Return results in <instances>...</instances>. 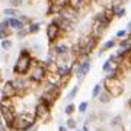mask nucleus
<instances>
[{
    "instance_id": "nucleus-17",
    "label": "nucleus",
    "mask_w": 131,
    "mask_h": 131,
    "mask_svg": "<svg viewBox=\"0 0 131 131\" xmlns=\"http://www.w3.org/2000/svg\"><path fill=\"white\" fill-rule=\"evenodd\" d=\"M74 111H76V105H74V103H69V105L64 108V114H66V115H69V117H71Z\"/></svg>"
},
{
    "instance_id": "nucleus-27",
    "label": "nucleus",
    "mask_w": 131,
    "mask_h": 131,
    "mask_svg": "<svg viewBox=\"0 0 131 131\" xmlns=\"http://www.w3.org/2000/svg\"><path fill=\"white\" fill-rule=\"evenodd\" d=\"M127 32L131 34V20L128 22V24H127Z\"/></svg>"
},
{
    "instance_id": "nucleus-33",
    "label": "nucleus",
    "mask_w": 131,
    "mask_h": 131,
    "mask_svg": "<svg viewBox=\"0 0 131 131\" xmlns=\"http://www.w3.org/2000/svg\"><path fill=\"white\" fill-rule=\"evenodd\" d=\"M76 131H83V130H79V128H77V130H76Z\"/></svg>"
},
{
    "instance_id": "nucleus-30",
    "label": "nucleus",
    "mask_w": 131,
    "mask_h": 131,
    "mask_svg": "<svg viewBox=\"0 0 131 131\" xmlns=\"http://www.w3.org/2000/svg\"><path fill=\"white\" fill-rule=\"evenodd\" d=\"M82 130H83V131H90L89 128H88V125H86V124H83V128H82Z\"/></svg>"
},
{
    "instance_id": "nucleus-5",
    "label": "nucleus",
    "mask_w": 131,
    "mask_h": 131,
    "mask_svg": "<svg viewBox=\"0 0 131 131\" xmlns=\"http://www.w3.org/2000/svg\"><path fill=\"white\" fill-rule=\"evenodd\" d=\"M45 31H47V38H48V42H50V44H54V42L64 34V31H63L60 26H57V25L52 24V22H50V24L47 25Z\"/></svg>"
},
{
    "instance_id": "nucleus-21",
    "label": "nucleus",
    "mask_w": 131,
    "mask_h": 131,
    "mask_svg": "<svg viewBox=\"0 0 131 131\" xmlns=\"http://www.w3.org/2000/svg\"><path fill=\"white\" fill-rule=\"evenodd\" d=\"M88 106H89V102L83 101V102H80V103H79V106H77V111H79L80 114H84L86 111H88Z\"/></svg>"
},
{
    "instance_id": "nucleus-10",
    "label": "nucleus",
    "mask_w": 131,
    "mask_h": 131,
    "mask_svg": "<svg viewBox=\"0 0 131 131\" xmlns=\"http://www.w3.org/2000/svg\"><path fill=\"white\" fill-rule=\"evenodd\" d=\"M3 15H5L6 18H19L22 13L19 12V9H15V7H6V9H3Z\"/></svg>"
},
{
    "instance_id": "nucleus-20",
    "label": "nucleus",
    "mask_w": 131,
    "mask_h": 131,
    "mask_svg": "<svg viewBox=\"0 0 131 131\" xmlns=\"http://www.w3.org/2000/svg\"><path fill=\"white\" fill-rule=\"evenodd\" d=\"M77 92H79V86L76 84V86H73V89L69 92V96H67V101H71V99L76 98V95H77Z\"/></svg>"
},
{
    "instance_id": "nucleus-29",
    "label": "nucleus",
    "mask_w": 131,
    "mask_h": 131,
    "mask_svg": "<svg viewBox=\"0 0 131 131\" xmlns=\"http://www.w3.org/2000/svg\"><path fill=\"white\" fill-rule=\"evenodd\" d=\"M95 131H106V128H105V127H98Z\"/></svg>"
},
{
    "instance_id": "nucleus-24",
    "label": "nucleus",
    "mask_w": 131,
    "mask_h": 131,
    "mask_svg": "<svg viewBox=\"0 0 131 131\" xmlns=\"http://www.w3.org/2000/svg\"><path fill=\"white\" fill-rule=\"evenodd\" d=\"M12 31H13V29H9V31H0V38H2V39H9Z\"/></svg>"
},
{
    "instance_id": "nucleus-18",
    "label": "nucleus",
    "mask_w": 131,
    "mask_h": 131,
    "mask_svg": "<svg viewBox=\"0 0 131 131\" xmlns=\"http://www.w3.org/2000/svg\"><path fill=\"white\" fill-rule=\"evenodd\" d=\"M7 3L10 5V7H15V9H19L20 6L24 5V0H7Z\"/></svg>"
},
{
    "instance_id": "nucleus-22",
    "label": "nucleus",
    "mask_w": 131,
    "mask_h": 131,
    "mask_svg": "<svg viewBox=\"0 0 131 131\" xmlns=\"http://www.w3.org/2000/svg\"><path fill=\"white\" fill-rule=\"evenodd\" d=\"M122 124V118L118 115V117H114L112 119H111V125L112 127H117V125H121Z\"/></svg>"
},
{
    "instance_id": "nucleus-28",
    "label": "nucleus",
    "mask_w": 131,
    "mask_h": 131,
    "mask_svg": "<svg viewBox=\"0 0 131 131\" xmlns=\"http://www.w3.org/2000/svg\"><path fill=\"white\" fill-rule=\"evenodd\" d=\"M58 131H67V127H64V125H60V127H58Z\"/></svg>"
},
{
    "instance_id": "nucleus-1",
    "label": "nucleus",
    "mask_w": 131,
    "mask_h": 131,
    "mask_svg": "<svg viewBox=\"0 0 131 131\" xmlns=\"http://www.w3.org/2000/svg\"><path fill=\"white\" fill-rule=\"evenodd\" d=\"M34 67V60L31 57V52L28 50H20V54H19L18 60L13 66V73L16 76H25L26 73L32 70Z\"/></svg>"
},
{
    "instance_id": "nucleus-9",
    "label": "nucleus",
    "mask_w": 131,
    "mask_h": 131,
    "mask_svg": "<svg viewBox=\"0 0 131 131\" xmlns=\"http://www.w3.org/2000/svg\"><path fill=\"white\" fill-rule=\"evenodd\" d=\"M56 56H64V54H69L71 51V48L67 45V44H57L56 47L52 48Z\"/></svg>"
},
{
    "instance_id": "nucleus-15",
    "label": "nucleus",
    "mask_w": 131,
    "mask_h": 131,
    "mask_svg": "<svg viewBox=\"0 0 131 131\" xmlns=\"http://www.w3.org/2000/svg\"><path fill=\"white\" fill-rule=\"evenodd\" d=\"M102 93V83H98L92 89V98H99V95Z\"/></svg>"
},
{
    "instance_id": "nucleus-8",
    "label": "nucleus",
    "mask_w": 131,
    "mask_h": 131,
    "mask_svg": "<svg viewBox=\"0 0 131 131\" xmlns=\"http://www.w3.org/2000/svg\"><path fill=\"white\" fill-rule=\"evenodd\" d=\"M9 22H10V28L13 29V31H16V32L25 29V26H26L19 18H9Z\"/></svg>"
},
{
    "instance_id": "nucleus-32",
    "label": "nucleus",
    "mask_w": 131,
    "mask_h": 131,
    "mask_svg": "<svg viewBox=\"0 0 131 131\" xmlns=\"http://www.w3.org/2000/svg\"><path fill=\"white\" fill-rule=\"evenodd\" d=\"M119 2H122V3H125V2H128V0H119Z\"/></svg>"
},
{
    "instance_id": "nucleus-12",
    "label": "nucleus",
    "mask_w": 131,
    "mask_h": 131,
    "mask_svg": "<svg viewBox=\"0 0 131 131\" xmlns=\"http://www.w3.org/2000/svg\"><path fill=\"white\" fill-rule=\"evenodd\" d=\"M118 47H119V50H128V48H131V39L130 38L121 39V41L118 42Z\"/></svg>"
},
{
    "instance_id": "nucleus-3",
    "label": "nucleus",
    "mask_w": 131,
    "mask_h": 131,
    "mask_svg": "<svg viewBox=\"0 0 131 131\" xmlns=\"http://www.w3.org/2000/svg\"><path fill=\"white\" fill-rule=\"evenodd\" d=\"M103 84H105V90H108L114 98H118L124 93V84L119 79H106L105 77Z\"/></svg>"
},
{
    "instance_id": "nucleus-14",
    "label": "nucleus",
    "mask_w": 131,
    "mask_h": 131,
    "mask_svg": "<svg viewBox=\"0 0 131 131\" xmlns=\"http://www.w3.org/2000/svg\"><path fill=\"white\" fill-rule=\"evenodd\" d=\"M117 39H108L105 44H103V47H102V50L103 51H108V50H111V48H114V47H117Z\"/></svg>"
},
{
    "instance_id": "nucleus-13",
    "label": "nucleus",
    "mask_w": 131,
    "mask_h": 131,
    "mask_svg": "<svg viewBox=\"0 0 131 131\" xmlns=\"http://www.w3.org/2000/svg\"><path fill=\"white\" fill-rule=\"evenodd\" d=\"M39 22H32L31 25H28V32L29 34H37V32H39V29H41V26H39Z\"/></svg>"
},
{
    "instance_id": "nucleus-11",
    "label": "nucleus",
    "mask_w": 131,
    "mask_h": 131,
    "mask_svg": "<svg viewBox=\"0 0 131 131\" xmlns=\"http://www.w3.org/2000/svg\"><path fill=\"white\" fill-rule=\"evenodd\" d=\"M112 98H114V96L109 93L108 90H102V93L99 95L98 99H99V102H101V103H109L111 101H112Z\"/></svg>"
},
{
    "instance_id": "nucleus-31",
    "label": "nucleus",
    "mask_w": 131,
    "mask_h": 131,
    "mask_svg": "<svg viewBox=\"0 0 131 131\" xmlns=\"http://www.w3.org/2000/svg\"><path fill=\"white\" fill-rule=\"evenodd\" d=\"M127 106L131 109V99H128V101H127Z\"/></svg>"
},
{
    "instance_id": "nucleus-25",
    "label": "nucleus",
    "mask_w": 131,
    "mask_h": 131,
    "mask_svg": "<svg viewBox=\"0 0 131 131\" xmlns=\"http://www.w3.org/2000/svg\"><path fill=\"white\" fill-rule=\"evenodd\" d=\"M28 29H22V31H18V32H16V37L19 38V39H24L25 37H26V35H28Z\"/></svg>"
},
{
    "instance_id": "nucleus-6",
    "label": "nucleus",
    "mask_w": 131,
    "mask_h": 131,
    "mask_svg": "<svg viewBox=\"0 0 131 131\" xmlns=\"http://www.w3.org/2000/svg\"><path fill=\"white\" fill-rule=\"evenodd\" d=\"M18 96V90H16V88H15V84L12 80H9V82H6L5 84H3V88H2V102H5V101H7V99H13Z\"/></svg>"
},
{
    "instance_id": "nucleus-2",
    "label": "nucleus",
    "mask_w": 131,
    "mask_h": 131,
    "mask_svg": "<svg viewBox=\"0 0 131 131\" xmlns=\"http://www.w3.org/2000/svg\"><path fill=\"white\" fill-rule=\"evenodd\" d=\"M35 115L29 112H24V114H18L16 118L13 121V127H12V131H28L31 127L35 124Z\"/></svg>"
},
{
    "instance_id": "nucleus-4",
    "label": "nucleus",
    "mask_w": 131,
    "mask_h": 131,
    "mask_svg": "<svg viewBox=\"0 0 131 131\" xmlns=\"http://www.w3.org/2000/svg\"><path fill=\"white\" fill-rule=\"evenodd\" d=\"M48 70H47V66L45 63H34V67L31 70V74H29V79L35 80L38 83H41L42 80L47 77Z\"/></svg>"
},
{
    "instance_id": "nucleus-34",
    "label": "nucleus",
    "mask_w": 131,
    "mask_h": 131,
    "mask_svg": "<svg viewBox=\"0 0 131 131\" xmlns=\"http://www.w3.org/2000/svg\"><path fill=\"white\" fill-rule=\"evenodd\" d=\"M119 131H125V130H122V128H121V130H119Z\"/></svg>"
},
{
    "instance_id": "nucleus-19",
    "label": "nucleus",
    "mask_w": 131,
    "mask_h": 131,
    "mask_svg": "<svg viewBox=\"0 0 131 131\" xmlns=\"http://www.w3.org/2000/svg\"><path fill=\"white\" fill-rule=\"evenodd\" d=\"M66 127H67V128H73V130H74V128H77V121H76L74 118L70 117L67 121H66Z\"/></svg>"
},
{
    "instance_id": "nucleus-26",
    "label": "nucleus",
    "mask_w": 131,
    "mask_h": 131,
    "mask_svg": "<svg viewBox=\"0 0 131 131\" xmlns=\"http://www.w3.org/2000/svg\"><path fill=\"white\" fill-rule=\"evenodd\" d=\"M125 13H127L125 7H121V9H119V10H118V12H117V13H115V18L121 19V18H124V16H125Z\"/></svg>"
},
{
    "instance_id": "nucleus-7",
    "label": "nucleus",
    "mask_w": 131,
    "mask_h": 131,
    "mask_svg": "<svg viewBox=\"0 0 131 131\" xmlns=\"http://www.w3.org/2000/svg\"><path fill=\"white\" fill-rule=\"evenodd\" d=\"M50 105H47L45 102H42V101H38V103L35 105V109H34V115L37 119H42V118H45L50 114Z\"/></svg>"
},
{
    "instance_id": "nucleus-23",
    "label": "nucleus",
    "mask_w": 131,
    "mask_h": 131,
    "mask_svg": "<svg viewBox=\"0 0 131 131\" xmlns=\"http://www.w3.org/2000/svg\"><path fill=\"white\" fill-rule=\"evenodd\" d=\"M128 35V32H127V29H118L117 34H115V37L117 38H121V39H124V38Z\"/></svg>"
},
{
    "instance_id": "nucleus-16",
    "label": "nucleus",
    "mask_w": 131,
    "mask_h": 131,
    "mask_svg": "<svg viewBox=\"0 0 131 131\" xmlns=\"http://www.w3.org/2000/svg\"><path fill=\"white\" fill-rule=\"evenodd\" d=\"M12 47H13V42L10 39H2V50L3 51H9Z\"/></svg>"
}]
</instances>
